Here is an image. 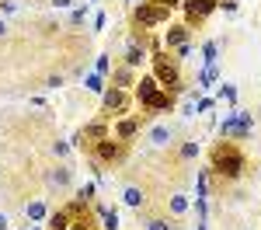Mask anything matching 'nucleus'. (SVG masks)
Returning a JSON list of instances; mask_svg holds the SVG:
<instances>
[{
	"instance_id": "32",
	"label": "nucleus",
	"mask_w": 261,
	"mask_h": 230,
	"mask_svg": "<svg viewBox=\"0 0 261 230\" xmlns=\"http://www.w3.org/2000/svg\"><path fill=\"white\" fill-rule=\"evenodd\" d=\"M157 4H164V7H174V4H178V0H157Z\"/></svg>"
},
{
	"instance_id": "34",
	"label": "nucleus",
	"mask_w": 261,
	"mask_h": 230,
	"mask_svg": "<svg viewBox=\"0 0 261 230\" xmlns=\"http://www.w3.org/2000/svg\"><path fill=\"white\" fill-rule=\"evenodd\" d=\"M199 230H202V227H199Z\"/></svg>"
},
{
	"instance_id": "26",
	"label": "nucleus",
	"mask_w": 261,
	"mask_h": 230,
	"mask_svg": "<svg viewBox=\"0 0 261 230\" xmlns=\"http://www.w3.org/2000/svg\"><path fill=\"white\" fill-rule=\"evenodd\" d=\"M146 230H171V227H167L164 220H150V223H146Z\"/></svg>"
},
{
	"instance_id": "12",
	"label": "nucleus",
	"mask_w": 261,
	"mask_h": 230,
	"mask_svg": "<svg viewBox=\"0 0 261 230\" xmlns=\"http://www.w3.org/2000/svg\"><path fill=\"white\" fill-rule=\"evenodd\" d=\"M143 108H146V112H164V108H171V94L161 87L153 98H146V101H143Z\"/></svg>"
},
{
	"instance_id": "16",
	"label": "nucleus",
	"mask_w": 261,
	"mask_h": 230,
	"mask_svg": "<svg viewBox=\"0 0 261 230\" xmlns=\"http://www.w3.org/2000/svg\"><path fill=\"white\" fill-rule=\"evenodd\" d=\"M167 206H171V213H174V216H185V213H188V206H192V202H188V195H185V192H174V195H171V202H167Z\"/></svg>"
},
{
	"instance_id": "19",
	"label": "nucleus",
	"mask_w": 261,
	"mask_h": 230,
	"mask_svg": "<svg viewBox=\"0 0 261 230\" xmlns=\"http://www.w3.org/2000/svg\"><path fill=\"white\" fill-rule=\"evenodd\" d=\"M98 213H101V220H105V230H119V213H115V209H105V206H101Z\"/></svg>"
},
{
	"instance_id": "30",
	"label": "nucleus",
	"mask_w": 261,
	"mask_h": 230,
	"mask_svg": "<svg viewBox=\"0 0 261 230\" xmlns=\"http://www.w3.org/2000/svg\"><path fill=\"white\" fill-rule=\"evenodd\" d=\"M4 35H7V21L0 18V39H4Z\"/></svg>"
},
{
	"instance_id": "11",
	"label": "nucleus",
	"mask_w": 261,
	"mask_h": 230,
	"mask_svg": "<svg viewBox=\"0 0 261 230\" xmlns=\"http://www.w3.org/2000/svg\"><path fill=\"white\" fill-rule=\"evenodd\" d=\"M161 91V84H157V77H143L140 84H136V98H140V105L146 101V98H153Z\"/></svg>"
},
{
	"instance_id": "20",
	"label": "nucleus",
	"mask_w": 261,
	"mask_h": 230,
	"mask_svg": "<svg viewBox=\"0 0 261 230\" xmlns=\"http://www.w3.org/2000/svg\"><path fill=\"white\" fill-rule=\"evenodd\" d=\"M115 84H119L122 91H125V87H133V70H129V66H125V70H119V73H115Z\"/></svg>"
},
{
	"instance_id": "3",
	"label": "nucleus",
	"mask_w": 261,
	"mask_h": 230,
	"mask_svg": "<svg viewBox=\"0 0 261 230\" xmlns=\"http://www.w3.org/2000/svg\"><path fill=\"white\" fill-rule=\"evenodd\" d=\"M153 77H157V84H161L164 91L171 87V91H178L181 87V77H178V66L167 60H153Z\"/></svg>"
},
{
	"instance_id": "23",
	"label": "nucleus",
	"mask_w": 261,
	"mask_h": 230,
	"mask_svg": "<svg viewBox=\"0 0 261 230\" xmlns=\"http://www.w3.org/2000/svg\"><path fill=\"white\" fill-rule=\"evenodd\" d=\"M195 154H199V143H185L181 146V157H185V161H192Z\"/></svg>"
},
{
	"instance_id": "22",
	"label": "nucleus",
	"mask_w": 261,
	"mask_h": 230,
	"mask_svg": "<svg viewBox=\"0 0 261 230\" xmlns=\"http://www.w3.org/2000/svg\"><path fill=\"white\" fill-rule=\"evenodd\" d=\"M84 84H87V91H98V94L105 91V81H101L98 73H91V77H84Z\"/></svg>"
},
{
	"instance_id": "13",
	"label": "nucleus",
	"mask_w": 261,
	"mask_h": 230,
	"mask_svg": "<svg viewBox=\"0 0 261 230\" xmlns=\"http://www.w3.org/2000/svg\"><path fill=\"white\" fill-rule=\"evenodd\" d=\"M171 140H174V129H171V125H153V129H150V143L153 146H167Z\"/></svg>"
},
{
	"instance_id": "9",
	"label": "nucleus",
	"mask_w": 261,
	"mask_h": 230,
	"mask_svg": "<svg viewBox=\"0 0 261 230\" xmlns=\"http://www.w3.org/2000/svg\"><path fill=\"white\" fill-rule=\"evenodd\" d=\"M140 133V119L133 115V119H122L119 125H115V140H133Z\"/></svg>"
},
{
	"instance_id": "2",
	"label": "nucleus",
	"mask_w": 261,
	"mask_h": 230,
	"mask_svg": "<svg viewBox=\"0 0 261 230\" xmlns=\"http://www.w3.org/2000/svg\"><path fill=\"white\" fill-rule=\"evenodd\" d=\"M167 14H171V7H164V4H157V0H153V4H140L133 18H136V24H140V28H153V24L167 21Z\"/></svg>"
},
{
	"instance_id": "27",
	"label": "nucleus",
	"mask_w": 261,
	"mask_h": 230,
	"mask_svg": "<svg viewBox=\"0 0 261 230\" xmlns=\"http://www.w3.org/2000/svg\"><path fill=\"white\" fill-rule=\"evenodd\" d=\"M223 94H226V98L233 101V98H237V87H233V84H223Z\"/></svg>"
},
{
	"instance_id": "5",
	"label": "nucleus",
	"mask_w": 261,
	"mask_h": 230,
	"mask_svg": "<svg viewBox=\"0 0 261 230\" xmlns=\"http://www.w3.org/2000/svg\"><path fill=\"white\" fill-rule=\"evenodd\" d=\"M73 182V171L66 164H60V167H53V171H45V185L49 188H66Z\"/></svg>"
},
{
	"instance_id": "4",
	"label": "nucleus",
	"mask_w": 261,
	"mask_h": 230,
	"mask_svg": "<svg viewBox=\"0 0 261 230\" xmlns=\"http://www.w3.org/2000/svg\"><path fill=\"white\" fill-rule=\"evenodd\" d=\"M216 4H220V0H188L185 11H188V18H192V21H202V18H209V14L216 11Z\"/></svg>"
},
{
	"instance_id": "10",
	"label": "nucleus",
	"mask_w": 261,
	"mask_h": 230,
	"mask_svg": "<svg viewBox=\"0 0 261 230\" xmlns=\"http://www.w3.org/2000/svg\"><path fill=\"white\" fill-rule=\"evenodd\" d=\"M73 227V209H60L49 216V230H70Z\"/></svg>"
},
{
	"instance_id": "1",
	"label": "nucleus",
	"mask_w": 261,
	"mask_h": 230,
	"mask_svg": "<svg viewBox=\"0 0 261 230\" xmlns=\"http://www.w3.org/2000/svg\"><path fill=\"white\" fill-rule=\"evenodd\" d=\"M213 164H216V171L220 174H226V178H237L244 171V154H237L233 146L223 143L220 150H216V157H213Z\"/></svg>"
},
{
	"instance_id": "21",
	"label": "nucleus",
	"mask_w": 261,
	"mask_h": 230,
	"mask_svg": "<svg viewBox=\"0 0 261 230\" xmlns=\"http://www.w3.org/2000/svg\"><path fill=\"white\" fill-rule=\"evenodd\" d=\"M202 53H205V66H213V63H216V56H220V45H216V42H209Z\"/></svg>"
},
{
	"instance_id": "15",
	"label": "nucleus",
	"mask_w": 261,
	"mask_h": 230,
	"mask_svg": "<svg viewBox=\"0 0 261 230\" xmlns=\"http://www.w3.org/2000/svg\"><path fill=\"white\" fill-rule=\"evenodd\" d=\"M143 63H146V49L133 42V45H129V53H125V66H129V70H136V66H143Z\"/></svg>"
},
{
	"instance_id": "25",
	"label": "nucleus",
	"mask_w": 261,
	"mask_h": 230,
	"mask_svg": "<svg viewBox=\"0 0 261 230\" xmlns=\"http://www.w3.org/2000/svg\"><path fill=\"white\" fill-rule=\"evenodd\" d=\"M84 14H87V11H84V7H77V11L70 14V24H84Z\"/></svg>"
},
{
	"instance_id": "8",
	"label": "nucleus",
	"mask_w": 261,
	"mask_h": 230,
	"mask_svg": "<svg viewBox=\"0 0 261 230\" xmlns=\"http://www.w3.org/2000/svg\"><path fill=\"white\" fill-rule=\"evenodd\" d=\"M122 202H125V206H136V209H140L143 202H146V192H143L140 185H125V188H122Z\"/></svg>"
},
{
	"instance_id": "24",
	"label": "nucleus",
	"mask_w": 261,
	"mask_h": 230,
	"mask_svg": "<svg viewBox=\"0 0 261 230\" xmlns=\"http://www.w3.org/2000/svg\"><path fill=\"white\" fill-rule=\"evenodd\" d=\"M0 11H4V14H14V11H18V0H0Z\"/></svg>"
},
{
	"instance_id": "33",
	"label": "nucleus",
	"mask_w": 261,
	"mask_h": 230,
	"mask_svg": "<svg viewBox=\"0 0 261 230\" xmlns=\"http://www.w3.org/2000/svg\"><path fill=\"white\" fill-rule=\"evenodd\" d=\"M129 4H136V0H129Z\"/></svg>"
},
{
	"instance_id": "29",
	"label": "nucleus",
	"mask_w": 261,
	"mask_h": 230,
	"mask_svg": "<svg viewBox=\"0 0 261 230\" xmlns=\"http://www.w3.org/2000/svg\"><path fill=\"white\" fill-rule=\"evenodd\" d=\"M7 223H11V220H7V213H0V230H7Z\"/></svg>"
},
{
	"instance_id": "28",
	"label": "nucleus",
	"mask_w": 261,
	"mask_h": 230,
	"mask_svg": "<svg viewBox=\"0 0 261 230\" xmlns=\"http://www.w3.org/2000/svg\"><path fill=\"white\" fill-rule=\"evenodd\" d=\"M91 195H94V185H84L81 188V202H84V199H91Z\"/></svg>"
},
{
	"instance_id": "14",
	"label": "nucleus",
	"mask_w": 261,
	"mask_h": 230,
	"mask_svg": "<svg viewBox=\"0 0 261 230\" xmlns=\"http://www.w3.org/2000/svg\"><path fill=\"white\" fill-rule=\"evenodd\" d=\"M164 45H178V49L188 45V28H185V24H174V28L164 35Z\"/></svg>"
},
{
	"instance_id": "7",
	"label": "nucleus",
	"mask_w": 261,
	"mask_h": 230,
	"mask_svg": "<svg viewBox=\"0 0 261 230\" xmlns=\"http://www.w3.org/2000/svg\"><path fill=\"white\" fill-rule=\"evenodd\" d=\"M94 146H98V161H119V157H122V146L112 143L108 136H105L101 143H94Z\"/></svg>"
},
{
	"instance_id": "17",
	"label": "nucleus",
	"mask_w": 261,
	"mask_h": 230,
	"mask_svg": "<svg viewBox=\"0 0 261 230\" xmlns=\"http://www.w3.org/2000/svg\"><path fill=\"white\" fill-rule=\"evenodd\" d=\"M24 216H28V220H45V202H42V199L24 202Z\"/></svg>"
},
{
	"instance_id": "31",
	"label": "nucleus",
	"mask_w": 261,
	"mask_h": 230,
	"mask_svg": "<svg viewBox=\"0 0 261 230\" xmlns=\"http://www.w3.org/2000/svg\"><path fill=\"white\" fill-rule=\"evenodd\" d=\"M53 4H56V7H70L73 0H53Z\"/></svg>"
},
{
	"instance_id": "18",
	"label": "nucleus",
	"mask_w": 261,
	"mask_h": 230,
	"mask_svg": "<svg viewBox=\"0 0 261 230\" xmlns=\"http://www.w3.org/2000/svg\"><path fill=\"white\" fill-rule=\"evenodd\" d=\"M105 136H108V129H105V125H87V129H84L81 136H77V140H94V143H101V140H105Z\"/></svg>"
},
{
	"instance_id": "6",
	"label": "nucleus",
	"mask_w": 261,
	"mask_h": 230,
	"mask_svg": "<svg viewBox=\"0 0 261 230\" xmlns=\"http://www.w3.org/2000/svg\"><path fill=\"white\" fill-rule=\"evenodd\" d=\"M122 108H125V91L122 87L105 91V112H122Z\"/></svg>"
}]
</instances>
